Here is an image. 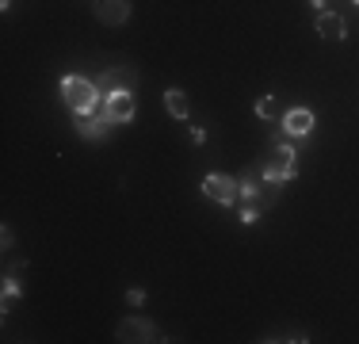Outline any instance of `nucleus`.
<instances>
[{"instance_id": "9b49d317", "label": "nucleus", "mask_w": 359, "mask_h": 344, "mask_svg": "<svg viewBox=\"0 0 359 344\" xmlns=\"http://www.w3.org/2000/svg\"><path fill=\"white\" fill-rule=\"evenodd\" d=\"M165 108H168V115H173L176 122H184L187 115H191V103H187V96L180 92V88H168L165 92Z\"/></svg>"}, {"instance_id": "f03ea898", "label": "nucleus", "mask_w": 359, "mask_h": 344, "mask_svg": "<svg viewBox=\"0 0 359 344\" xmlns=\"http://www.w3.org/2000/svg\"><path fill=\"white\" fill-rule=\"evenodd\" d=\"M298 176V153L291 150V145H279V150H272V157H268V165L260 169V180L272 187L287 184V180Z\"/></svg>"}, {"instance_id": "2eb2a0df", "label": "nucleus", "mask_w": 359, "mask_h": 344, "mask_svg": "<svg viewBox=\"0 0 359 344\" xmlns=\"http://www.w3.org/2000/svg\"><path fill=\"white\" fill-rule=\"evenodd\" d=\"M126 299H130V302H134V306H138V302H145V291H138V287H134V291H130Z\"/></svg>"}, {"instance_id": "4468645a", "label": "nucleus", "mask_w": 359, "mask_h": 344, "mask_svg": "<svg viewBox=\"0 0 359 344\" xmlns=\"http://www.w3.org/2000/svg\"><path fill=\"white\" fill-rule=\"evenodd\" d=\"M256 115H260V119H272V115H275V100H272V96H260V100H256Z\"/></svg>"}, {"instance_id": "f3484780", "label": "nucleus", "mask_w": 359, "mask_h": 344, "mask_svg": "<svg viewBox=\"0 0 359 344\" xmlns=\"http://www.w3.org/2000/svg\"><path fill=\"white\" fill-rule=\"evenodd\" d=\"M8 4H12V0H0V8H8Z\"/></svg>"}, {"instance_id": "9d476101", "label": "nucleus", "mask_w": 359, "mask_h": 344, "mask_svg": "<svg viewBox=\"0 0 359 344\" xmlns=\"http://www.w3.org/2000/svg\"><path fill=\"white\" fill-rule=\"evenodd\" d=\"M317 35L325 38V43H340V38L348 35V27H344V15L340 12H317Z\"/></svg>"}, {"instance_id": "dca6fc26", "label": "nucleus", "mask_w": 359, "mask_h": 344, "mask_svg": "<svg viewBox=\"0 0 359 344\" xmlns=\"http://www.w3.org/2000/svg\"><path fill=\"white\" fill-rule=\"evenodd\" d=\"M309 4H314V8H317V12H325V0H309Z\"/></svg>"}, {"instance_id": "f257e3e1", "label": "nucleus", "mask_w": 359, "mask_h": 344, "mask_svg": "<svg viewBox=\"0 0 359 344\" xmlns=\"http://www.w3.org/2000/svg\"><path fill=\"white\" fill-rule=\"evenodd\" d=\"M61 100H65V108H69L73 115H88V111H96L103 103V96H100V88H96V80L65 77L61 80Z\"/></svg>"}, {"instance_id": "ddd939ff", "label": "nucleus", "mask_w": 359, "mask_h": 344, "mask_svg": "<svg viewBox=\"0 0 359 344\" xmlns=\"http://www.w3.org/2000/svg\"><path fill=\"white\" fill-rule=\"evenodd\" d=\"M260 215H264V210H260V207H256V203H249V199H244V207L237 210V218H241V222H244V226H252V222H256V218H260Z\"/></svg>"}, {"instance_id": "20e7f679", "label": "nucleus", "mask_w": 359, "mask_h": 344, "mask_svg": "<svg viewBox=\"0 0 359 344\" xmlns=\"http://www.w3.org/2000/svg\"><path fill=\"white\" fill-rule=\"evenodd\" d=\"M115 341L130 344V341H168L157 333V325L145 322V317H122V322L115 325Z\"/></svg>"}, {"instance_id": "a211bd4d", "label": "nucleus", "mask_w": 359, "mask_h": 344, "mask_svg": "<svg viewBox=\"0 0 359 344\" xmlns=\"http://www.w3.org/2000/svg\"><path fill=\"white\" fill-rule=\"evenodd\" d=\"M352 4H356V8H359V0H352Z\"/></svg>"}, {"instance_id": "1a4fd4ad", "label": "nucleus", "mask_w": 359, "mask_h": 344, "mask_svg": "<svg viewBox=\"0 0 359 344\" xmlns=\"http://www.w3.org/2000/svg\"><path fill=\"white\" fill-rule=\"evenodd\" d=\"M314 130V111L309 108H291L283 115V134L287 138H306Z\"/></svg>"}, {"instance_id": "423d86ee", "label": "nucleus", "mask_w": 359, "mask_h": 344, "mask_svg": "<svg viewBox=\"0 0 359 344\" xmlns=\"http://www.w3.org/2000/svg\"><path fill=\"white\" fill-rule=\"evenodd\" d=\"M77 134L80 138H88V142H100L103 134H108V127H111V119H108V111H103V103L96 111H88V115H77Z\"/></svg>"}, {"instance_id": "0eeeda50", "label": "nucleus", "mask_w": 359, "mask_h": 344, "mask_svg": "<svg viewBox=\"0 0 359 344\" xmlns=\"http://www.w3.org/2000/svg\"><path fill=\"white\" fill-rule=\"evenodd\" d=\"M103 111H108V119L115 122V127H126L138 108H134V96L130 92H111V96H103Z\"/></svg>"}, {"instance_id": "7ed1b4c3", "label": "nucleus", "mask_w": 359, "mask_h": 344, "mask_svg": "<svg viewBox=\"0 0 359 344\" xmlns=\"http://www.w3.org/2000/svg\"><path fill=\"white\" fill-rule=\"evenodd\" d=\"M199 187H203L207 199L222 203V207H233V203L241 199V180L237 176H226V172H207Z\"/></svg>"}, {"instance_id": "39448f33", "label": "nucleus", "mask_w": 359, "mask_h": 344, "mask_svg": "<svg viewBox=\"0 0 359 344\" xmlns=\"http://www.w3.org/2000/svg\"><path fill=\"white\" fill-rule=\"evenodd\" d=\"M138 85V73L134 69H108L96 77V88H100V96H111V92H134Z\"/></svg>"}, {"instance_id": "6e6552de", "label": "nucleus", "mask_w": 359, "mask_h": 344, "mask_svg": "<svg viewBox=\"0 0 359 344\" xmlns=\"http://www.w3.org/2000/svg\"><path fill=\"white\" fill-rule=\"evenodd\" d=\"M96 20L108 27H122L130 20V0H96Z\"/></svg>"}, {"instance_id": "f8f14e48", "label": "nucleus", "mask_w": 359, "mask_h": 344, "mask_svg": "<svg viewBox=\"0 0 359 344\" xmlns=\"http://www.w3.org/2000/svg\"><path fill=\"white\" fill-rule=\"evenodd\" d=\"M23 294V287H20V280H15V275H4V310L12 306L15 299H20Z\"/></svg>"}]
</instances>
